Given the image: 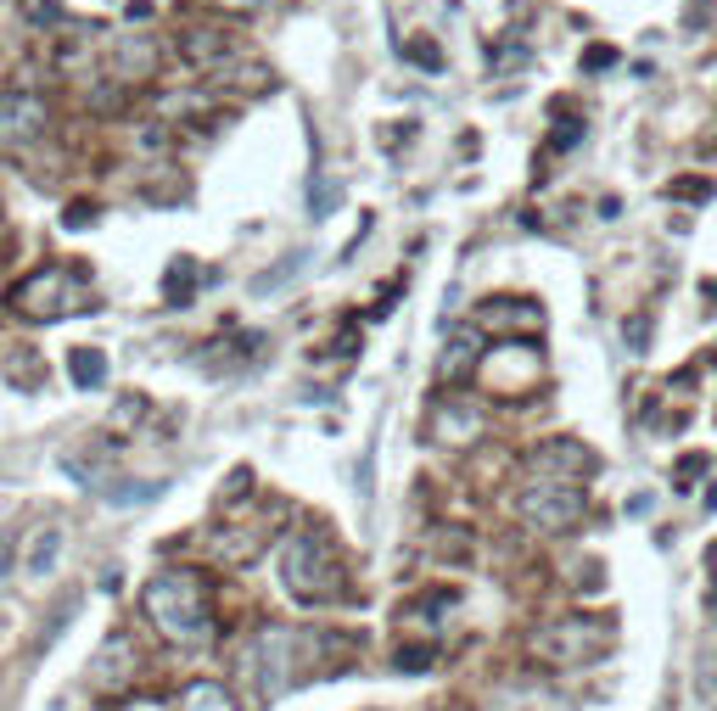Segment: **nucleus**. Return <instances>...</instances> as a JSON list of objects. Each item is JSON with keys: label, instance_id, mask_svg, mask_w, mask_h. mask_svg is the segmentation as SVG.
<instances>
[{"label": "nucleus", "instance_id": "7c9ffc66", "mask_svg": "<svg viewBox=\"0 0 717 711\" xmlns=\"http://www.w3.org/2000/svg\"><path fill=\"white\" fill-rule=\"evenodd\" d=\"M219 7H235V12H253V7H264V0H219Z\"/></svg>", "mask_w": 717, "mask_h": 711}, {"label": "nucleus", "instance_id": "a211bd4d", "mask_svg": "<svg viewBox=\"0 0 717 711\" xmlns=\"http://www.w3.org/2000/svg\"><path fill=\"white\" fill-rule=\"evenodd\" d=\"M309 269V253H292L286 264H275V269H264V275H253V298H269V292H280L286 280H298Z\"/></svg>", "mask_w": 717, "mask_h": 711}, {"label": "nucleus", "instance_id": "39448f33", "mask_svg": "<svg viewBox=\"0 0 717 711\" xmlns=\"http://www.w3.org/2000/svg\"><path fill=\"white\" fill-rule=\"evenodd\" d=\"M611 644V622H594V616H566V622L539 628L533 650L550 661V667H583Z\"/></svg>", "mask_w": 717, "mask_h": 711}, {"label": "nucleus", "instance_id": "aec40b11", "mask_svg": "<svg viewBox=\"0 0 717 711\" xmlns=\"http://www.w3.org/2000/svg\"><path fill=\"white\" fill-rule=\"evenodd\" d=\"M337 202H343V185L320 174V179L309 185V219H331V213H337Z\"/></svg>", "mask_w": 717, "mask_h": 711}, {"label": "nucleus", "instance_id": "7ed1b4c3", "mask_svg": "<svg viewBox=\"0 0 717 711\" xmlns=\"http://www.w3.org/2000/svg\"><path fill=\"white\" fill-rule=\"evenodd\" d=\"M84 303H90V292L73 269H34L23 287H12V308L28 319H68Z\"/></svg>", "mask_w": 717, "mask_h": 711}, {"label": "nucleus", "instance_id": "6e6552de", "mask_svg": "<svg viewBox=\"0 0 717 711\" xmlns=\"http://www.w3.org/2000/svg\"><path fill=\"white\" fill-rule=\"evenodd\" d=\"M135 639L129 633H107V644H102V655L90 661V684L102 689V695H118L129 678H135Z\"/></svg>", "mask_w": 717, "mask_h": 711}, {"label": "nucleus", "instance_id": "20e7f679", "mask_svg": "<svg viewBox=\"0 0 717 711\" xmlns=\"http://www.w3.org/2000/svg\"><path fill=\"white\" fill-rule=\"evenodd\" d=\"M516 510H521V521H533L539 533H571V527L583 521L589 499H583V488H578V482L539 477L533 488H521V493H516Z\"/></svg>", "mask_w": 717, "mask_h": 711}, {"label": "nucleus", "instance_id": "9b49d317", "mask_svg": "<svg viewBox=\"0 0 717 711\" xmlns=\"http://www.w3.org/2000/svg\"><path fill=\"white\" fill-rule=\"evenodd\" d=\"M476 364H483V330L465 325V330H454V337H449V348L438 359V375H443V382H465Z\"/></svg>", "mask_w": 717, "mask_h": 711}, {"label": "nucleus", "instance_id": "bb28decb", "mask_svg": "<svg viewBox=\"0 0 717 711\" xmlns=\"http://www.w3.org/2000/svg\"><path fill=\"white\" fill-rule=\"evenodd\" d=\"M409 57H415L420 68H432V73L443 68V51H438V45H432V39H415V45H409Z\"/></svg>", "mask_w": 717, "mask_h": 711}, {"label": "nucleus", "instance_id": "0eeeda50", "mask_svg": "<svg viewBox=\"0 0 717 711\" xmlns=\"http://www.w3.org/2000/svg\"><path fill=\"white\" fill-rule=\"evenodd\" d=\"M488 370V387L494 393H528L539 375H544V359H539V348H528V342H505V348H494V359L483 364Z\"/></svg>", "mask_w": 717, "mask_h": 711}, {"label": "nucleus", "instance_id": "393cba45", "mask_svg": "<svg viewBox=\"0 0 717 711\" xmlns=\"http://www.w3.org/2000/svg\"><path fill=\"white\" fill-rule=\"evenodd\" d=\"M605 68H616V51H611V45H589V51H583V73H605Z\"/></svg>", "mask_w": 717, "mask_h": 711}, {"label": "nucleus", "instance_id": "c85d7f7f", "mask_svg": "<svg viewBox=\"0 0 717 711\" xmlns=\"http://www.w3.org/2000/svg\"><path fill=\"white\" fill-rule=\"evenodd\" d=\"M706 470V459L695 454V459H679V488H695V477Z\"/></svg>", "mask_w": 717, "mask_h": 711}, {"label": "nucleus", "instance_id": "ddd939ff", "mask_svg": "<svg viewBox=\"0 0 717 711\" xmlns=\"http://www.w3.org/2000/svg\"><path fill=\"white\" fill-rule=\"evenodd\" d=\"M476 432H483V415L465 409V404H438L432 409V438L438 443H471Z\"/></svg>", "mask_w": 717, "mask_h": 711}, {"label": "nucleus", "instance_id": "4be33fe9", "mask_svg": "<svg viewBox=\"0 0 717 711\" xmlns=\"http://www.w3.org/2000/svg\"><path fill=\"white\" fill-rule=\"evenodd\" d=\"M712 191H717V185L701 174V179H673V185H667V197H679V202H712Z\"/></svg>", "mask_w": 717, "mask_h": 711}, {"label": "nucleus", "instance_id": "f257e3e1", "mask_svg": "<svg viewBox=\"0 0 717 711\" xmlns=\"http://www.w3.org/2000/svg\"><path fill=\"white\" fill-rule=\"evenodd\" d=\"M140 605H147L152 628L174 644H203L213 633L208 616V588L197 572H158L147 588H140Z\"/></svg>", "mask_w": 717, "mask_h": 711}, {"label": "nucleus", "instance_id": "cd10ccee", "mask_svg": "<svg viewBox=\"0 0 717 711\" xmlns=\"http://www.w3.org/2000/svg\"><path fill=\"white\" fill-rule=\"evenodd\" d=\"M578 140H583V124H578V118H566V124L550 135V147H555V152H566V147H578Z\"/></svg>", "mask_w": 717, "mask_h": 711}, {"label": "nucleus", "instance_id": "f8f14e48", "mask_svg": "<svg viewBox=\"0 0 717 711\" xmlns=\"http://www.w3.org/2000/svg\"><path fill=\"white\" fill-rule=\"evenodd\" d=\"M45 124V102L34 96V90H7V96H0V135H34Z\"/></svg>", "mask_w": 717, "mask_h": 711}, {"label": "nucleus", "instance_id": "6ab92c4d", "mask_svg": "<svg viewBox=\"0 0 717 711\" xmlns=\"http://www.w3.org/2000/svg\"><path fill=\"white\" fill-rule=\"evenodd\" d=\"M57 555H62V527H45V533L28 544V572H34V578H45V572L57 566Z\"/></svg>", "mask_w": 717, "mask_h": 711}, {"label": "nucleus", "instance_id": "2eb2a0df", "mask_svg": "<svg viewBox=\"0 0 717 711\" xmlns=\"http://www.w3.org/2000/svg\"><path fill=\"white\" fill-rule=\"evenodd\" d=\"M68 375H73V387H79V393L107 387V353H102V348H73V359H68Z\"/></svg>", "mask_w": 717, "mask_h": 711}, {"label": "nucleus", "instance_id": "1a4fd4ad", "mask_svg": "<svg viewBox=\"0 0 717 711\" xmlns=\"http://www.w3.org/2000/svg\"><path fill=\"white\" fill-rule=\"evenodd\" d=\"M539 325H544V308L528 298H488L476 308V330H539Z\"/></svg>", "mask_w": 717, "mask_h": 711}, {"label": "nucleus", "instance_id": "b1692460", "mask_svg": "<svg viewBox=\"0 0 717 711\" xmlns=\"http://www.w3.org/2000/svg\"><path fill=\"white\" fill-rule=\"evenodd\" d=\"M432 667V644H409V650H398V673H426Z\"/></svg>", "mask_w": 717, "mask_h": 711}, {"label": "nucleus", "instance_id": "2f4dec72", "mask_svg": "<svg viewBox=\"0 0 717 711\" xmlns=\"http://www.w3.org/2000/svg\"><path fill=\"white\" fill-rule=\"evenodd\" d=\"M7 555H12V544H7V538H0V566H7Z\"/></svg>", "mask_w": 717, "mask_h": 711}, {"label": "nucleus", "instance_id": "412c9836", "mask_svg": "<svg viewBox=\"0 0 717 711\" xmlns=\"http://www.w3.org/2000/svg\"><path fill=\"white\" fill-rule=\"evenodd\" d=\"M190 287H197V264H190V258L169 264V275H163V292H169V303H190Z\"/></svg>", "mask_w": 717, "mask_h": 711}, {"label": "nucleus", "instance_id": "9d476101", "mask_svg": "<svg viewBox=\"0 0 717 711\" xmlns=\"http://www.w3.org/2000/svg\"><path fill=\"white\" fill-rule=\"evenodd\" d=\"M533 465L539 470H560V482H571V477H583V470H594V454L583 443H571V438H550V443L533 448Z\"/></svg>", "mask_w": 717, "mask_h": 711}, {"label": "nucleus", "instance_id": "c756f323", "mask_svg": "<svg viewBox=\"0 0 717 711\" xmlns=\"http://www.w3.org/2000/svg\"><path fill=\"white\" fill-rule=\"evenodd\" d=\"M90 219H95V208H84V202H79V208L68 213V230H79V224H90Z\"/></svg>", "mask_w": 717, "mask_h": 711}, {"label": "nucleus", "instance_id": "f03ea898", "mask_svg": "<svg viewBox=\"0 0 717 711\" xmlns=\"http://www.w3.org/2000/svg\"><path fill=\"white\" fill-rule=\"evenodd\" d=\"M280 583L292 599L303 605H331V599H343V560L337 549H331L325 533H292L280 549Z\"/></svg>", "mask_w": 717, "mask_h": 711}, {"label": "nucleus", "instance_id": "a878e982", "mask_svg": "<svg viewBox=\"0 0 717 711\" xmlns=\"http://www.w3.org/2000/svg\"><path fill=\"white\" fill-rule=\"evenodd\" d=\"M628 348H634V353H650V314H634V319H628Z\"/></svg>", "mask_w": 717, "mask_h": 711}, {"label": "nucleus", "instance_id": "4468645a", "mask_svg": "<svg viewBox=\"0 0 717 711\" xmlns=\"http://www.w3.org/2000/svg\"><path fill=\"white\" fill-rule=\"evenodd\" d=\"M185 57L197 62V68H224L230 39H224L219 28H190V34H185Z\"/></svg>", "mask_w": 717, "mask_h": 711}, {"label": "nucleus", "instance_id": "f3484780", "mask_svg": "<svg viewBox=\"0 0 717 711\" xmlns=\"http://www.w3.org/2000/svg\"><path fill=\"white\" fill-rule=\"evenodd\" d=\"M180 711H235V700L224 695V684L213 678H197L185 695H180Z\"/></svg>", "mask_w": 717, "mask_h": 711}, {"label": "nucleus", "instance_id": "dca6fc26", "mask_svg": "<svg viewBox=\"0 0 717 711\" xmlns=\"http://www.w3.org/2000/svg\"><path fill=\"white\" fill-rule=\"evenodd\" d=\"M152 68H158L152 39H118V73L124 79H152Z\"/></svg>", "mask_w": 717, "mask_h": 711}, {"label": "nucleus", "instance_id": "5701e85b", "mask_svg": "<svg viewBox=\"0 0 717 711\" xmlns=\"http://www.w3.org/2000/svg\"><path fill=\"white\" fill-rule=\"evenodd\" d=\"M163 488L169 482H147V488H102L113 504H152V499H163Z\"/></svg>", "mask_w": 717, "mask_h": 711}, {"label": "nucleus", "instance_id": "423d86ee", "mask_svg": "<svg viewBox=\"0 0 717 711\" xmlns=\"http://www.w3.org/2000/svg\"><path fill=\"white\" fill-rule=\"evenodd\" d=\"M303 644V633H292V628H264L258 633V644H253V655H247V673H253V689L264 695V700H275V695H286L292 689V650Z\"/></svg>", "mask_w": 717, "mask_h": 711}]
</instances>
